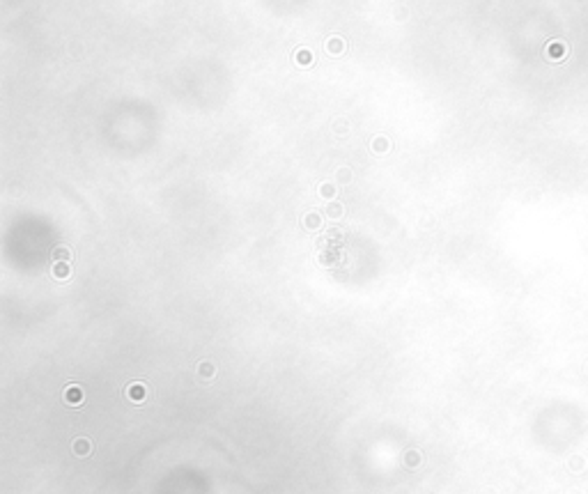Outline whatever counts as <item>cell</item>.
<instances>
[{"label":"cell","instance_id":"1","mask_svg":"<svg viewBox=\"0 0 588 494\" xmlns=\"http://www.w3.org/2000/svg\"><path fill=\"white\" fill-rule=\"evenodd\" d=\"M65 400H67V405H81L83 402L81 386H69V389L65 391Z\"/></svg>","mask_w":588,"mask_h":494},{"label":"cell","instance_id":"2","mask_svg":"<svg viewBox=\"0 0 588 494\" xmlns=\"http://www.w3.org/2000/svg\"><path fill=\"white\" fill-rule=\"evenodd\" d=\"M297 60H299L301 65H308V62H311V53H308V51H299V53H297Z\"/></svg>","mask_w":588,"mask_h":494},{"label":"cell","instance_id":"3","mask_svg":"<svg viewBox=\"0 0 588 494\" xmlns=\"http://www.w3.org/2000/svg\"><path fill=\"white\" fill-rule=\"evenodd\" d=\"M327 49L329 51H340V49H343V44H340V39H338V37H333L331 42L327 44Z\"/></svg>","mask_w":588,"mask_h":494},{"label":"cell","instance_id":"4","mask_svg":"<svg viewBox=\"0 0 588 494\" xmlns=\"http://www.w3.org/2000/svg\"><path fill=\"white\" fill-rule=\"evenodd\" d=\"M306 225H308V228H317V225H320V216H315V214H311V216L306 218Z\"/></svg>","mask_w":588,"mask_h":494},{"label":"cell","instance_id":"5","mask_svg":"<svg viewBox=\"0 0 588 494\" xmlns=\"http://www.w3.org/2000/svg\"><path fill=\"white\" fill-rule=\"evenodd\" d=\"M76 448H78V455H85V451H87V441H78Z\"/></svg>","mask_w":588,"mask_h":494}]
</instances>
